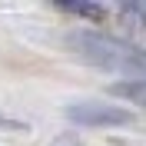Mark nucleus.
<instances>
[{
    "instance_id": "2",
    "label": "nucleus",
    "mask_w": 146,
    "mask_h": 146,
    "mask_svg": "<svg viewBox=\"0 0 146 146\" xmlns=\"http://www.w3.org/2000/svg\"><path fill=\"white\" fill-rule=\"evenodd\" d=\"M66 116L80 126H123V123H133L129 110L106 106V103H73L66 110Z\"/></svg>"
},
{
    "instance_id": "5",
    "label": "nucleus",
    "mask_w": 146,
    "mask_h": 146,
    "mask_svg": "<svg viewBox=\"0 0 146 146\" xmlns=\"http://www.w3.org/2000/svg\"><path fill=\"white\" fill-rule=\"evenodd\" d=\"M53 146H80V139H76V136H70V139H66V136H60Z\"/></svg>"
},
{
    "instance_id": "3",
    "label": "nucleus",
    "mask_w": 146,
    "mask_h": 146,
    "mask_svg": "<svg viewBox=\"0 0 146 146\" xmlns=\"http://www.w3.org/2000/svg\"><path fill=\"white\" fill-rule=\"evenodd\" d=\"M113 96H119V100H129L133 106H143L146 110V80H129V83H116L113 86Z\"/></svg>"
},
{
    "instance_id": "1",
    "label": "nucleus",
    "mask_w": 146,
    "mask_h": 146,
    "mask_svg": "<svg viewBox=\"0 0 146 146\" xmlns=\"http://www.w3.org/2000/svg\"><path fill=\"white\" fill-rule=\"evenodd\" d=\"M70 43L83 53V60H90V63L103 66V70L146 80V50L126 43V40H119V36H106V33L83 30V33L70 36Z\"/></svg>"
},
{
    "instance_id": "4",
    "label": "nucleus",
    "mask_w": 146,
    "mask_h": 146,
    "mask_svg": "<svg viewBox=\"0 0 146 146\" xmlns=\"http://www.w3.org/2000/svg\"><path fill=\"white\" fill-rule=\"evenodd\" d=\"M66 13H76V17H86V20H103L106 17V10L100 3H60Z\"/></svg>"
}]
</instances>
